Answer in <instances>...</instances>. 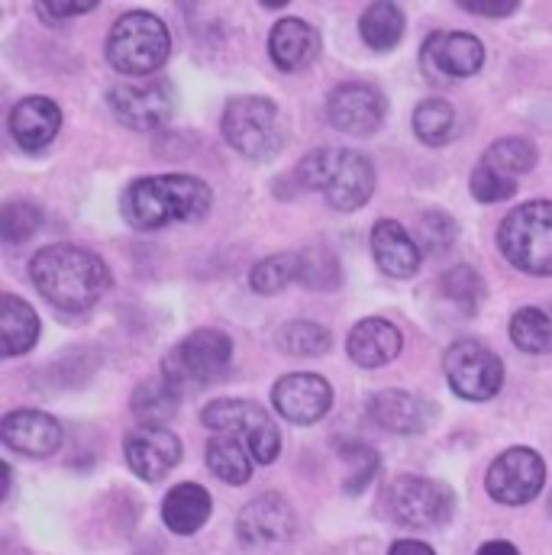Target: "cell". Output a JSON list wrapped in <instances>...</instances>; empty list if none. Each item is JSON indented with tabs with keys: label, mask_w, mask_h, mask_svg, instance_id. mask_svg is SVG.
<instances>
[{
	"label": "cell",
	"mask_w": 552,
	"mask_h": 555,
	"mask_svg": "<svg viewBox=\"0 0 552 555\" xmlns=\"http://www.w3.org/2000/svg\"><path fill=\"white\" fill-rule=\"evenodd\" d=\"M214 191L194 175H149L124 191V220L139 233H158L171 223H197L210 214Z\"/></svg>",
	"instance_id": "1"
},
{
	"label": "cell",
	"mask_w": 552,
	"mask_h": 555,
	"mask_svg": "<svg viewBox=\"0 0 552 555\" xmlns=\"http://www.w3.org/2000/svg\"><path fill=\"white\" fill-rule=\"evenodd\" d=\"M29 278L36 291L65 313L91 310L111 287V272L104 259L72 243L39 249L29 262Z\"/></svg>",
	"instance_id": "2"
},
{
	"label": "cell",
	"mask_w": 552,
	"mask_h": 555,
	"mask_svg": "<svg viewBox=\"0 0 552 555\" xmlns=\"http://www.w3.org/2000/svg\"><path fill=\"white\" fill-rule=\"evenodd\" d=\"M294 178L307 191H323L326 204L339 214L359 210L375 191V168L356 149H317L297 162Z\"/></svg>",
	"instance_id": "3"
},
{
	"label": "cell",
	"mask_w": 552,
	"mask_h": 555,
	"mask_svg": "<svg viewBox=\"0 0 552 555\" xmlns=\"http://www.w3.org/2000/svg\"><path fill=\"white\" fill-rule=\"evenodd\" d=\"M171 52L168 26L149 13V10H130L124 13L107 39V62L130 78L155 75Z\"/></svg>",
	"instance_id": "4"
},
{
	"label": "cell",
	"mask_w": 552,
	"mask_h": 555,
	"mask_svg": "<svg viewBox=\"0 0 552 555\" xmlns=\"http://www.w3.org/2000/svg\"><path fill=\"white\" fill-rule=\"evenodd\" d=\"M504 259L527 275H552V201H530L511 210L498 230Z\"/></svg>",
	"instance_id": "5"
},
{
	"label": "cell",
	"mask_w": 552,
	"mask_h": 555,
	"mask_svg": "<svg viewBox=\"0 0 552 555\" xmlns=\"http://www.w3.org/2000/svg\"><path fill=\"white\" fill-rule=\"evenodd\" d=\"M233 362V339L220 330H194L184 336L162 362V378L178 388H204L230 372Z\"/></svg>",
	"instance_id": "6"
},
{
	"label": "cell",
	"mask_w": 552,
	"mask_h": 555,
	"mask_svg": "<svg viewBox=\"0 0 552 555\" xmlns=\"http://www.w3.org/2000/svg\"><path fill=\"white\" fill-rule=\"evenodd\" d=\"M223 139L246 158L253 162H269L275 158L287 139L284 117L275 101L269 98H236L223 111Z\"/></svg>",
	"instance_id": "7"
},
{
	"label": "cell",
	"mask_w": 552,
	"mask_h": 555,
	"mask_svg": "<svg viewBox=\"0 0 552 555\" xmlns=\"http://www.w3.org/2000/svg\"><path fill=\"white\" fill-rule=\"evenodd\" d=\"M385 507L388 517L401 527L411 530H433L449 524L455 511V498L446 485L420 475H401L388 485L385 491Z\"/></svg>",
	"instance_id": "8"
},
{
	"label": "cell",
	"mask_w": 552,
	"mask_h": 555,
	"mask_svg": "<svg viewBox=\"0 0 552 555\" xmlns=\"http://www.w3.org/2000/svg\"><path fill=\"white\" fill-rule=\"evenodd\" d=\"M201 420H204V426H210L217 433L240 436L259 465H272L278 459V452H281L278 423L259 404H253V401H230V398L210 401L204 408Z\"/></svg>",
	"instance_id": "9"
},
{
	"label": "cell",
	"mask_w": 552,
	"mask_h": 555,
	"mask_svg": "<svg viewBox=\"0 0 552 555\" xmlns=\"http://www.w3.org/2000/svg\"><path fill=\"white\" fill-rule=\"evenodd\" d=\"M442 372L449 388L465 401H491L504 385L501 359L475 339L452 343L442 359Z\"/></svg>",
	"instance_id": "10"
},
{
	"label": "cell",
	"mask_w": 552,
	"mask_h": 555,
	"mask_svg": "<svg viewBox=\"0 0 552 555\" xmlns=\"http://www.w3.org/2000/svg\"><path fill=\"white\" fill-rule=\"evenodd\" d=\"M543 481H547V465L543 459L527 449V446H517V449H508L501 452L488 475H485V488L488 494L504 504V507H521V504H530L540 491H543Z\"/></svg>",
	"instance_id": "11"
},
{
	"label": "cell",
	"mask_w": 552,
	"mask_h": 555,
	"mask_svg": "<svg viewBox=\"0 0 552 555\" xmlns=\"http://www.w3.org/2000/svg\"><path fill=\"white\" fill-rule=\"evenodd\" d=\"M420 65L433 85H455L485 65V46L472 33H433L423 42Z\"/></svg>",
	"instance_id": "12"
},
{
	"label": "cell",
	"mask_w": 552,
	"mask_h": 555,
	"mask_svg": "<svg viewBox=\"0 0 552 555\" xmlns=\"http://www.w3.org/2000/svg\"><path fill=\"white\" fill-rule=\"evenodd\" d=\"M107 104L114 117L130 130H158L175 114V91L168 81H127L111 88Z\"/></svg>",
	"instance_id": "13"
},
{
	"label": "cell",
	"mask_w": 552,
	"mask_h": 555,
	"mask_svg": "<svg viewBox=\"0 0 552 555\" xmlns=\"http://www.w3.org/2000/svg\"><path fill=\"white\" fill-rule=\"evenodd\" d=\"M326 117L339 133L349 137H372L382 130L388 117V101L375 85L365 81H346L339 85L326 101Z\"/></svg>",
	"instance_id": "14"
},
{
	"label": "cell",
	"mask_w": 552,
	"mask_h": 555,
	"mask_svg": "<svg viewBox=\"0 0 552 555\" xmlns=\"http://www.w3.org/2000/svg\"><path fill=\"white\" fill-rule=\"evenodd\" d=\"M130 472L142 481H162L181 462V439L165 426H137L124 439Z\"/></svg>",
	"instance_id": "15"
},
{
	"label": "cell",
	"mask_w": 552,
	"mask_h": 555,
	"mask_svg": "<svg viewBox=\"0 0 552 555\" xmlns=\"http://www.w3.org/2000/svg\"><path fill=\"white\" fill-rule=\"evenodd\" d=\"M297 530V517H294V507L281 498V494H262L256 501H249L243 511H240V520H236V533L246 546H281L294 537Z\"/></svg>",
	"instance_id": "16"
},
{
	"label": "cell",
	"mask_w": 552,
	"mask_h": 555,
	"mask_svg": "<svg viewBox=\"0 0 552 555\" xmlns=\"http://www.w3.org/2000/svg\"><path fill=\"white\" fill-rule=\"evenodd\" d=\"M272 401H275L278 414L287 423L310 426L326 416L330 404H333V388L326 378H320L313 372H294L278 382Z\"/></svg>",
	"instance_id": "17"
},
{
	"label": "cell",
	"mask_w": 552,
	"mask_h": 555,
	"mask_svg": "<svg viewBox=\"0 0 552 555\" xmlns=\"http://www.w3.org/2000/svg\"><path fill=\"white\" fill-rule=\"evenodd\" d=\"M0 436L13 452L33 455V459H46L62 446L59 420L52 414H42V411H13V414H7L3 426H0Z\"/></svg>",
	"instance_id": "18"
},
{
	"label": "cell",
	"mask_w": 552,
	"mask_h": 555,
	"mask_svg": "<svg viewBox=\"0 0 552 555\" xmlns=\"http://www.w3.org/2000/svg\"><path fill=\"white\" fill-rule=\"evenodd\" d=\"M7 127L23 152H42L46 145H52V139L62 130V111L49 98H23L10 111Z\"/></svg>",
	"instance_id": "19"
},
{
	"label": "cell",
	"mask_w": 552,
	"mask_h": 555,
	"mask_svg": "<svg viewBox=\"0 0 552 555\" xmlns=\"http://www.w3.org/2000/svg\"><path fill=\"white\" fill-rule=\"evenodd\" d=\"M401 346H405L401 330L382 317H369V320L356 323L346 339V352L359 369H382V365L395 362L401 356Z\"/></svg>",
	"instance_id": "20"
},
{
	"label": "cell",
	"mask_w": 552,
	"mask_h": 555,
	"mask_svg": "<svg viewBox=\"0 0 552 555\" xmlns=\"http://www.w3.org/2000/svg\"><path fill=\"white\" fill-rule=\"evenodd\" d=\"M369 414L388 433L416 436V433H423L433 423L436 408L426 398L411 395V391H382V395H375L369 401Z\"/></svg>",
	"instance_id": "21"
},
{
	"label": "cell",
	"mask_w": 552,
	"mask_h": 555,
	"mask_svg": "<svg viewBox=\"0 0 552 555\" xmlns=\"http://www.w3.org/2000/svg\"><path fill=\"white\" fill-rule=\"evenodd\" d=\"M320 52V36L310 23L297 16L278 20L269 33V55L281 72H300L307 68Z\"/></svg>",
	"instance_id": "22"
},
{
	"label": "cell",
	"mask_w": 552,
	"mask_h": 555,
	"mask_svg": "<svg viewBox=\"0 0 552 555\" xmlns=\"http://www.w3.org/2000/svg\"><path fill=\"white\" fill-rule=\"evenodd\" d=\"M372 256L391 278H411L420 269V246L398 220H378L372 227Z\"/></svg>",
	"instance_id": "23"
},
{
	"label": "cell",
	"mask_w": 552,
	"mask_h": 555,
	"mask_svg": "<svg viewBox=\"0 0 552 555\" xmlns=\"http://www.w3.org/2000/svg\"><path fill=\"white\" fill-rule=\"evenodd\" d=\"M210 511H214V501H210L207 488H201L194 481L175 485L162 501V520L178 537H194L210 520Z\"/></svg>",
	"instance_id": "24"
},
{
	"label": "cell",
	"mask_w": 552,
	"mask_h": 555,
	"mask_svg": "<svg viewBox=\"0 0 552 555\" xmlns=\"http://www.w3.org/2000/svg\"><path fill=\"white\" fill-rule=\"evenodd\" d=\"M39 339V317L36 310L13 297L3 294L0 297V343H3V359H16L23 352H29Z\"/></svg>",
	"instance_id": "25"
},
{
	"label": "cell",
	"mask_w": 552,
	"mask_h": 555,
	"mask_svg": "<svg viewBox=\"0 0 552 555\" xmlns=\"http://www.w3.org/2000/svg\"><path fill=\"white\" fill-rule=\"evenodd\" d=\"M253 462L256 459H253V452L246 449V442L240 436L220 433L207 446V468L227 485H246L253 478Z\"/></svg>",
	"instance_id": "26"
},
{
	"label": "cell",
	"mask_w": 552,
	"mask_h": 555,
	"mask_svg": "<svg viewBox=\"0 0 552 555\" xmlns=\"http://www.w3.org/2000/svg\"><path fill=\"white\" fill-rule=\"evenodd\" d=\"M359 33L365 39L369 49L375 52H388L401 42L405 36V13L398 3L391 0H375L362 10V20H359Z\"/></svg>",
	"instance_id": "27"
},
{
	"label": "cell",
	"mask_w": 552,
	"mask_h": 555,
	"mask_svg": "<svg viewBox=\"0 0 552 555\" xmlns=\"http://www.w3.org/2000/svg\"><path fill=\"white\" fill-rule=\"evenodd\" d=\"M485 171H491L495 178H501V181H514V184H521L517 178L521 175H527L534 165H537V149H534V142L530 139H521V137H508V139H498L488 152H485V158L478 162Z\"/></svg>",
	"instance_id": "28"
},
{
	"label": "cell",
	"mask_w": 552,
	"mask_h": 555,
	"mask_svg": "<svg viewBox=\"0 0 552 555\" xmlns=\"http://www.w3.org/2000/svg\"><path fill=\"white\" fill-rule=\"evenodd\" d=\"M511 339L521 352H552V307H524L511 317Z\"/></svg>",
	"instance_id": "29"
},
{
	"label": "cell",
	"mask_w": 552,
	"mask_h": 555,
	"mask_svg": "<svg viewBox=\"0 0 552 555\" xmlns=\"http://www.w3.org/2000/svg\"><path fill=\"white\" fill-rule=\"evenodd\" d=\"M330 346H333L330 330L320 323H310V320H291L278 330V349L294 359L323 356V352H330Z\"/></svg>",
	"instance_id": "30"
},
{
	"label": "cell",
	"mask_w": 552,
	"mask_h": 555,
	"mask_svg": "<svg viewBox=\"0 0 552 555\" xmlns=\"http://www.w3.org/2000/svg\"><path fill=\"white\" fill-rule=\"evenodd\" d=\"M297 281H304V287H313V291L339 287V281H343L339 259L326 246H310V249L297 253Z\"/></svg>",
	"instance_id": "31"
},
{
	"label": "cell",
	"mask_w": 552,
	"mask_h": 555,
	"mask_svg": "<svg viewBox=\"0 0 552 555\" xmlns=\"http://www.w3.org/2000/svg\"><path fill=\"white\" fill-rule=\"evenodd\" d=\"M178 401H181V391L171 388L165 378H158V382L139 385L137 395H133V411L142 420V426H158L162 420L175 414Z\"/></svg>",
	"instance_id": "32"
},
{
	"label": "cell",
	"mask_w": 552,
	"mask_h": 555,
	"mask_svg": "<svg viewBox=\"0 0 552 555\" xmlns=\"http://www.w3.org/2000/svg\"><path fill=\"white\" fill-rule=\"evenodd\" d=\"M336 452L343 455V462L349 465V475H346V481H343V491L346 494H359V491H365L369 488V481L375 478V472H378V452L375 449H369L365 442H359V439H339L336 442Z\"/></svg>",
	"instance_id": "33"
},
{
	"label": "cell",
	"mask_w": 552,
	"mask_h": 555,
	"mask_svg": "<svg viewBox=\"0 0 552 555\" xmlns=\"http://www.w3.org/2000/svg\"><path fill=\"white\" fill-rule=\"evenodd\" d=\"M452 130H455V111H452L449 101L429 98V101L416 104L414 133L423 139L426 145H442V142H449Z\"/></svg>",
	"instance_id": "34"
},
{
	"label": "cell",
	"mask_w": 552,
	"mask_h": 555,
	"mask_svg": "<svg viewBox=\"0 0 552 555\" xmlns=\"http://www.w3.org/2000/svg\"><path fill=\"white\" fill-rule=\"evenodd\" d=\"M291 281H297V253H278L262 259L253 272H249V284L256 294L272 297L278 291H284Z\"/></svg>",
	"instance_id": "35"
},
{
	"label": "cell",
	"mask_w": 552,
	"mask_h": 555,
	"mask_svg": "<svg viewBox=\"0 0 552 555\" xmlns=\"http://www.w3.org/2000/svg\"><path fill=\"white\" fill-rule=\"evenodd\" d=\"M439 287H442V294H446L455 307H462L465 313H475L478 304H482V297H485V281H482V275H478L475 269H468V266L449 269L446 275L439 278Z\"/></svg>",
	"instance_id": "36"
},
{
	"label": "cell",
	"mask_w": 552,
	"mask_h": 555,
	"mask_svg": "<svg viewBox=\"0 0 552 555\" xmlns=\"http://www.w3.org/2000/svg\"><path fill=\"white\" fill-rule=\"evenodd\" d=\"M459 236V227L449 214L442 210H426L416 223V246L426 249L429 256H442Z\"/></svg>",
	"instance_id": "37"
},
{
	"label": "cell",
	"mask_w": 552,
	"mask_h": 555,
	"mask_svg": "<svg viewBox=\"0 0 552 555\" xmlns=\"http://www.w3.org/2000/svg\"><path fill=\"white\" fill-rule=\"evenodd\" d=\"M39 223H42V214H39L36 204H29V201H10L3 207L0 233H3L7 243H26L29 236H36Z\"/></svg>",
	"instance_id": "38"
},
{
	"label": "cell",
	"mask_w": 552,
	"mask_h": 555,
	"mask_svg": "<svg viewBox=\"0 0 552 555\" xmlns=\"http://www.w3.org/2000/svg\"><path fill=\"white\" fill-rule=\"evenodd\" d=\"M468 184H472L475 201H482V204H501V201H511L517 194V184L514 181H501L491 171H485L482 165H475Z\"/></svg>",
	"instance_id": "39"
},
{
	"label": "cell",
	"mask_w": 552,
	"mask_h": 555,
	"mask_svg": "<svg viewBox=\"0 0 552 555\" xmlns=\"http://www.w3.org/2000/svg\"><path fill=\"white\" fill-rule=\"evenodd\" d=\"M98 3H39L36 13L46 20V23H59L65 16H81V13H91Z\"/></svg>",
	"instance_id": "40"
},
{
	"label": "cell",
	"mask_w": 552,
	"mask_h": 555,
	"mask_svg": "<svg viewBox=\"0 0 552 555\" xmlns=\"http://www.w3.org/2000/svg\"><path fill=\"white\" fill-rule=\"evenodd\" d=\"M462 10L478 13V16H511L521 3L517 0H504V3H478V0H459Z\"/></svg>",
	"instance_id": "41"
},
{
	"label": "cell",
	"mask_w": 552,
	"mask_h": 555,
	"mask_svg": "<svg viewBox=\"0 0 552 555\" xmlns=\"http://www.w3.org/2000/svg\"><path fill=\"white\" fill-rule=\"evenodd\" d=\"M388 555H436V553H433L426 543H416V540H398Z\"/></svg>",
	"instance_id": "42"
},
{
	"label": "cell",
	"mask_w": 552,
	"mask_h": 555,
	"mask_svg": "<svg viewBox=\"0 0 552 555\" xmlns=\"http://www.w3.org/2000/svg\"><path fill=\"white\" fill-rule=\"evenodd\" d=\"M478 555H521L517 553V546H511L508 540H491V543H485Z\"/></svg>",
	"instance_id": "43"
},
{
	"label": "cell",
	"mask_w": 552,
	"mask_h": 555,
	"mask_svg": "<svg viewBox=\"0 0 552 555\" xmlns=\"http://www.w3.org/2000/svg\"><path fill=\"white\" fill-rule=\"evenodd\" d=\"M550 517H552V498H550Z\"/></svg>",
	"instance_id": "44"
}]
</instances>
